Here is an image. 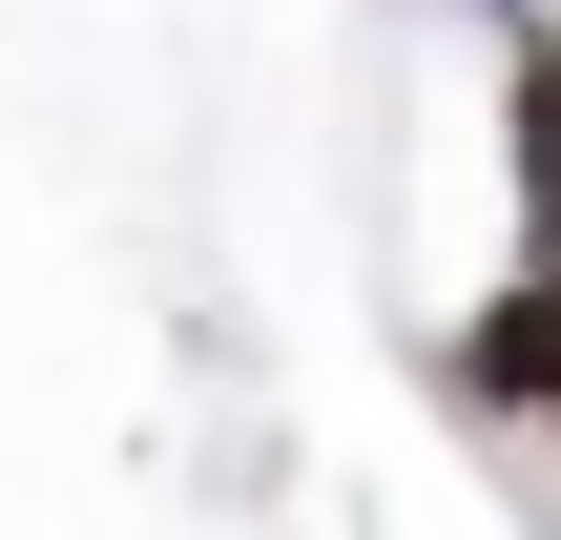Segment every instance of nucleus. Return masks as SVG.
Returning <instances> with one entry per match:
<instances>
[{
  "label": "nucleus",
  "mask_w": 561,
  "mask_h": 540,
  "mask_svg": "<svg viewBox=\"0 0 561 540\" xmlns=\"http://www.w3.org/2000/svg\"><path fill=\"white\" fill-rule=\"evenodd\" d=\"M437 395H479V416H561V250H520V271L437 333Z\"/></svg>",
  "instance_id": "f257e3e1"
}]
</instances>
